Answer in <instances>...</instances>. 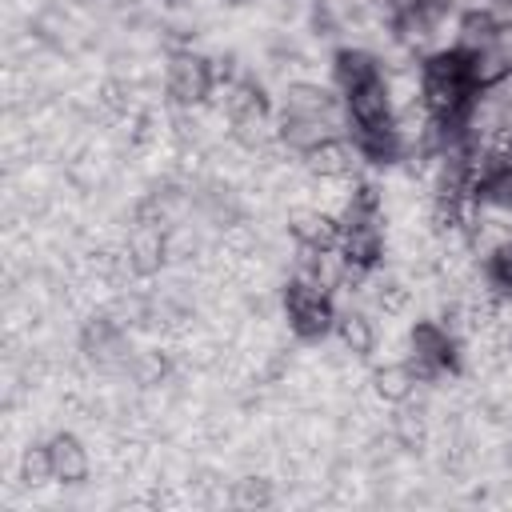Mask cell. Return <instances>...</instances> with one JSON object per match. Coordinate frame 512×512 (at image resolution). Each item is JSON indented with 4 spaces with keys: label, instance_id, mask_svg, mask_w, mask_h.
<instances>
[{
    "label": "cell",
    "instance_id": "obj_4",
    "mask_svg": "<svg viewBox=\"0 0 512 512\" xmlns=\"http://www.w3.org/2000/svg\"><path fill=\"white\" fill-rule=\"evenodd\" d=\"M456 12L460 8L452 0H412L388 16V44L412 60H424L452 44Z\"/></svg>",
    "mask_w": 512,
    "mask_h": 512
},
{
    "label": "cell",
    "instance_id": "obj_10",
    "mask_svg": "<svg viewBox=\"0 0 512 512\" xmlns=\"http://www.w3.org/2000/svg\"><path fill=\"white\" fill-rule=\"evenodd\" d=\"M276 500H280V492H276V476L272 472L244 468L228 484V504H236V508H268Z\"/></svg>",
    "mask_w": 512,
    "mask_h": 512
},
{
    "label": "cell",
    "instance_id": "obj_3",
    "mask_svg": "<svg viewBox=\"0 0 512 512\" xmlns=\"http://www.w3.org/2000/svg\"><path fill=\"white\" fill-rule=\"evenodd\" d=\"M400 356L412 364V372L428 388H444L464 372V336L440 316H416L404 332Z\"/></svg>",
    "mask_w": 512,
    "mask_h": 512
},
{
    "label": "cell",
    "instance_id": "obj_7",
    "mask_svg": "<svg viewBox=\"0 0 512 512\" xmlns=\"http://www.w3.org/2000/svg\"><path fill=\"white\" fill-rule=\"evenodd\" d=\"M380 320L384 316L376 308H368V304H336V328H332V336H336V344L348 356H356V360L368 364L380 352V340H384Z\"/></svg>",
    "mask_w": 512,
    "mask_h": 512
},
{
    "label": "cell",
    "instance_id": "obj_13",
    "mask_svg": "<svg viewBox=\"0 0 512 512\" xmlns=\"http://www.w3.org/2000/svg\"><path fill=\"white\" fill-rule=\"evenodd\" d=\"M480 64H484L488 76L512 72V20H500V24H496V36H492V44L480 52Z\"/></svg>",
    "mask_w": 512,
    "mask_h": 512
},
{
    "label": "cell",
    "instance_id": "obj_5",
    "mask_svg": "<svg viewBox=\"0 0 512 512\" xmlns=\"http://www.w3.org/2000/svg\"><path fill=\"white\" fill-rule=\"evenodd\" d=\"M280 324L300 344H320L336 328V296L308 280V276H284L280 280Z\"/></svg>",
    "mask_w": 512,
    "mask_h": 512
},
{
    "label": "cell",
    "instance_id": "obj_6",
    "mask_svg": "<svg viewBox=\"0 0 512 512\" xmlns=\"http://www.w3.org/2000/svg\"><path fill=\"white\" fill-rule=\"evenodd\" d=\"M160 92L168 108H208L216 96V64L192 44H176L160 60Z\"/></svg>",
    "mask_w": 512,
    "mask_h": 512
},
{
    "label": "cell",
    "instance_id": "obj_8",
    "mask_svg": "<svg viewBox=\"0 0 512 512\" xmlns=\"http://www.w3.org/2000/svg\"><path fill=\"white\" fill-rule=\"evenodd\" d=\"M48 444V464H52V480L60 488H84L92 480V448L80 432L72 428H56L44 436Z\"/></svg>",
    "mask_w": 512,
    "mask_h": 512
},
{
    "label": "cell",
    "instance_id": "obj_12",
    "mask_svg": "<svg viewBox=\"0 0 512 512\" xmlns=\"http://www.w3.org/2000/svg\"><path fill=\"white\" fill-rule=\"evenodd\" d=\"M16 468H20V484H24V488L56 484V480H52V464H48V444H44V440H40V444H28V448L20 452V460H16Z\"/></svg>",
    "mask_w": 512,
    "mask_h": 512
},
{
    "label": "cell",
    "instance_id": "obj_9",
    "mask_svg": "<svg viewBox=\"0 0 512 512\" xmlns=\"http://www.w3.org/2000/svg\"><path fill=\"white\" fill-rule=\"evenodd\" d=\"M424 388H428V384L412 372V364H408L404 356L368 368V392H372V400H380L384 408H392V404H400V400H412V396L424 392Z\"/></svg>",
    "mask_w": 512,
    "mask_h": 512
},
{
    "label": "cell",
    "instance_id": "obj_1",
    "mask_svg": "<svg viewBox=\"0 0 512 512\" xmlns=\"http://www.w3.org/2000/svg\"><path fill=\"white\" fill-rule=\"evenodd\" d=\"M276 104V140L292 156H304L328 140L348 136V112L332 84H320L312 76H292L272 96Z\"/></svg>",
    "mask_w": 512,
    "mask_h": 512
},
{
    "label": "cell",
    "instance_id": "obj_11",
    "mask_svg": "<svg viewBox=\"0 0 512 512\" xmlns=\"http://www.w3.org/2000/svg\"><path fill=\"white\" fill-rule=\"evenodd\" d=\"M480 268H484V284H488V292H492L496 300L512 296V236H508L504 244H496V248L480 260Z\"/></svg>",
    "mask_w": 512,
    "mask_h": 512
},
{
    "label": "cell",
    "instance_id": "obj_2",
    "mask_svg": "<svg viewBox=\"0 0 512 512\" xmlns=\"http://www.w3.org/2000/svg\"><path fill=\"white\" fill-rule=\"evenodd\" d=\"M416 80H420V104L432 120H460L476 100L480 84L488 80V72L476 52L448 44L420 60Z\"/></svg>",
    "mask_w": 512,
    "mask_h": 512
}]
</instances>
